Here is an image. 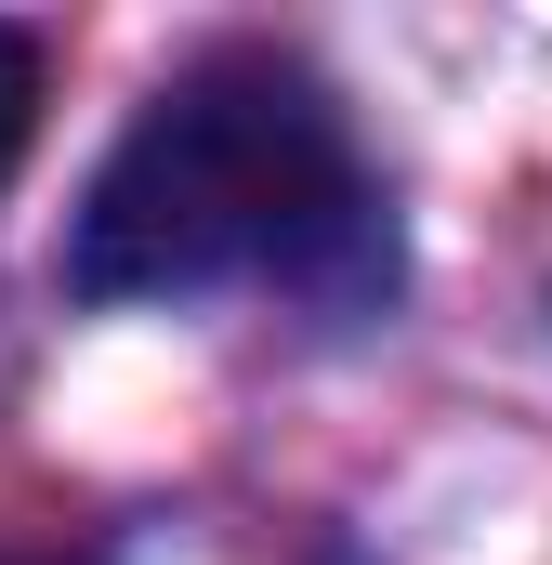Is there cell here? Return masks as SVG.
<instances>
[{
    "mask_svg": "<svg viewBox=\"0 0 552 565\" xmlns=\"http://www.w3.org/2000/svg\"><path fill=\"white\" fill-rule=\"evenodd\" d=\"M369 237V171L342 106L289 53H211L145 93V119L106 145L66 289L79 302H184L237 277H329Z\"/></svg>",
    "mask_w": 552,
    "mask_h": 565,
    "instance_id": "obj_1",
    "label": "cell"
},
{
    "mask_svg": "<svg viewBox=\"0 0 552 565\" xmlns=\"http://www.w3.org/2000/svg\"><path fill=\"white\" fill-rule=\"evenodd\" d=\"M40 93H53V53H40V26L0 13V184H13L26 145H40Z\"/></svg>",
    "mask_w": 552,
    "mask_h": 565,
    "instance_id": "obj_2",
    "label": "cell"
},
{
    "mask_svg": "<svg viewBox=\"0 0 552 565\" xmlns=\"http://www.w3.org/2000/svg\"><path fill=\"white\" fill-rule=\"evenodd\" d=\"M0 565H79V553H0Z\"/></svg>",
    "mask_w": 552,
    "mask_h": 565,
    "instance_id": "obj_3",
    "label": "cell"
}]
</instances>
